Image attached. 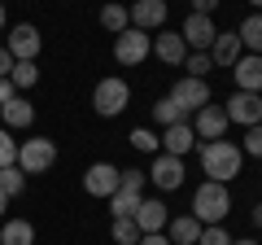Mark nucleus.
I'll return each instance as SVG.
<instances>
[{"instance_id":"7ed1b4c3","label":"nucleus","mask_w":262,"mask_h":245,"mask_svg":"<svg viewBox=\"0 0 262 245\" xmlns=\"http://www.w3.org/2000/svg\"><path fill=\"white\" fill-rule=\"evenodd\" d=\"M127 105H131V88H127V79L110 75V79H101V84H96V92H92V110L101 114V118H118Z\"/></svg>"},{"instance_id":"c756f323","label":"nucleus","mask_w":262,"mask_h":245,"mask_svg":"<svg viewBox=\"0 0 262 245\" xmlns=\"http://www.w3.org/2000/svg\"><path fill=\"white\" fill-rule=\"evenodd\" d=\"M162 145V136L158 132H149V127H136V132H131V149H140V153H153Z\"/></svg>"},{"instance_id":"c9c22d12","label":"nucleus","mask_w":262,"mask_h":245,"mask_svg":"<svg viewBox=\"0 0 262 245\" xmlns=\"http://www.w3.org/2000/svg\"><path fill=\"white\" fill-rule=\"evenodd\" d=\"M9 70H13V57H9V48H0V79H9Z\"/></svg>"},{"instance_id":"aec40b11","label":"nucleus","mask_w":262,"mask_h":245,"mask_svg":"<svg viewBox=\"0 0 262 245\" xmlns=\"http://www.w3.org/2000/svg\"><path fill=\"white\" fill-rule=\"evenodd\" d=\"M162 145H166V153L184 158V153L196 145V132H192V122H170V127H162Z\"/></svg>"},{"instance_id":"58836bf2","label":"nucleus","mask_w":262,"mask_h":245,"mask_svg":"<svg viewBox=\"0 0 262 245\" xmlns=\"http://www.w3.org/2000/svg\"><path fill=\"white\" fill-rule=\"evenodd\" d=\"M253 228H262V206H253Z\"/></svg>"},{"instance_id":"e433bc0d","label":"nucleus","mask_w":262,"mask_h":245,"mask_svg":"<svg viewBox=\"0 0 262 245\" xmlns=\"http://www.w3.org/2000/svg\"><path fill=\"white\" fill-rule=\"evenodd\" d=\"M136 245H170V241H166V232H149V236H140Z\"/></svg>"},{"instance_id":"cd10ccee","label":"nucleus","mask_w":262,"mask_h":245,"mask_svg":"<svg viewBox=\"0 0 262 245\" xmlns=\"http://www.w3.org/2000/svg\"><path fill=\"white\" fill-rule=\"evenodd\" d=\"M184 70H188V79H206L210 70H214V62H210V53H188Z\"/></svg>"},{"instance_id":"f03ea898","label":"nucleus","mask_w":262,"mask_h":245,"mask_svg":"<svg viewBox=\"0 0 262 245\" xmlns=\"http://www.w3.org/2000/svg\"><path fill=\"white\" fill-rule=\"evenodd\" d=\"M227 210H232V193H227V184H214V179H206V184L192 193V219H196L201 228L223 223Z\"/></svg>"},{"instance_id":"473e14b6","label":"nucleus","mask_w":262,"mask_h":245,"mask_svg":"<svg viewBox=\"0 0 262 245\" xmlns=\"http://www.w3.org/2000/svg\"><path fill=\"white\" fill-rule=\"evenodd\" d=\"M241 153L262 158V122H258V127H245V145H241Z\"/></svg>"},{"instance_id":"a878e982","label":"nucleus","mask_w":262,"mask_h":245,"mask_svg":"<svg viewBox=\"0 0 262 245\" xmlns=\"http://www.w3.org/2000/svg\"><path fill=\"white\" fill-rule=\"evenodd\" d=\"M35 79H39L35 62H13V70H9V84L13 88H35Z\"/></svg>"},{"instance_id":"f8f14e48","label":"nucleus","mask_w":262,"mask_h":245,"mask_svg":"<svg viewBox=\"0 0 262 245\" xmlns=\"http://www.w3.org/2000/svg\"><path fill=\"white\" fill-rule=\"evenodd\" d=\"M192 132H196V140H223V132H227V110H223V105H201V110H196Z\"/></svg>"},{"instance_id":"ddd939ff","label":"nucleus","mask_w":262,"mask_h":245,"mask_svg":"<svg viewBox=\"0 0 262 245\" xmlns=\"http://www.w3.org/2000/svg\"><path fill=\"white\" fill-rule=\"evenodd\" d=\"M179 35H184V44H188V48H196V53H210V44H214L219 27L206 18V13H192V18L184 22V31H179Z\"/></svg>"},{"instance_id":"ea45409f","label":"nucleus","mask_w":262,"mask_h":245,"mask_svg":"<svg viewBox=\"0 0 262 245\" xmlns=\"http://www.w3.org/2000/svg\"><path fill=\"white\" fill-rule=\"evenodd\" d=\"M0 31H5V5H0Z\"/></svg>"},{"instance_id":"6e6552de","label":"nucleus","mask_w":262,"mask_h":245,"mask_svg":"<svg viewBox=\"0 0 262 245\" xmlns=\"http://www.w3.org/2000/svg\"><path fill=\"white\" fill-rule=\"evenodd\" d=\"M118 179H122V171H114L110 162H92V167L83 171V193L88 197H114Z\"/></svg>"},{"instance_id":"9b49d317","label":"nucleus","mask_w":262,"mask_h":245,"mask_svg":"<svg viewBox=\"0 0 262 245\" xmlns=\"http://www.w3.org/2000/svg\"><path fill=\"white\" fill-rule=\"evenodd\" d=\"M149 179L158 184L162 193L179 189V184H184V158H175V153H162V158H153V167H149Z\"/></svg>"},{"instance_id":"72a5a7b5","label":"nucleus","mask_w":262,"mask_h":245,"mask_svg":"<svg viewBox=\"0 0 262 245\" xmlns=\"http://www.w3.org/2000/svg\"><path fill=\"white\" fill-rule=\"evenodd\" d=\"M13 96H18V88H13V84H9V79H0V105H9V101H13Z\"/></svg>"},{"instance_id":"6ab92c4d","label":"nucleus","mask_w":262,"mask_h":245,"mask_svg":"<svg viewBox=\"0 0 262 245\" xmlns=\"http://www.w3.org/2000/svg\"><path fill=\"white\" fill-rule=\"evenodd\" d=\"M153 53L166 62V66H184V57H188V44L179 31H162L158 39H153Z\"/></svg>"},{"instance_id":"2eb2a0df","label":"nucleus","mask_w":262,"mask_h":245,"mask_svg":"<svg viewBox=\"0 0 262 245\" xmlns=\"http://www.w3.org/2000/svg\"><path fill=\"white\" fill-rule=\"evenodd\" d=\"M127 13H131V27L136 31H158L166 22V0H136Z\"/></svg>"},{"instance_id":"412c9836","label":"nucleus","mask_w":262,"mask_h":245,"mask_svg":"<svg viewBox=\"0 0 262 245\" xmlns=\"http://www.w3.org/2000/svg\"><path fill=\"white\" fill-rule=\"evenodd\" d=\"M166 241H170V245H196V241H201V223H196L192 215L166 219Z\"/></svg>"},{"instance_id":"39448f33","label":"nucleus","mask_w":262,"mask_h":245,"mask_svg":"<svg viewBox=\"0 0 262 245\" xmlns=\"http://www.w3.org/2000/svg\"><path fill=\"white\" fill-rule=\"evenodd\" d=\"M53 162H57V145L48 140V136H35V140L18 145V167L27 171V175H44Z\"/></svg>"},{"instance_id":"1a4fd4ad","label":"nucleus","mask_w":262,"mask_h":245,"mask_svg":"<svg viewBox=\"0 0 262 245\" xmlns=\"http://www.w3.org/2000/svg\"><path fill=\"white\" fill-rule=\"evenodd\" d=\"M39 44H44L39 31L31 27V22H18V27L9 31V44H5V48H9L13 62H35V57H39Z\"/></svg>"},{"instance_id":"f704fd0d","label":"nucleus","mask_w":262,"mask_h":245,"mask_svg":"<svg viewBox=\"0 0 262 245\" xmlns=\"http://www.w3.org/2000/svg\"><path fill=\"white\" fill-rule=\"evenodd\" d=\"M214 9H219V0H192V13H206V18H210Z\"/></svg>"},{"instance_id":"c85d7f7f","label":"nucleus","mask_w":262,"mask_h":245,"mask_svg":"<svg viewBox=\"0 0 262 245\" xmlns=\"http://www.w3.org/2000/svg\"><path fill=\"white\" fill-rule=\"evenodd\" d=\"M114 241H118V245H136V241H140L136 219H114Z\"/></svg>"},{"instance_id":"7c9ffc66","label":"nucleus","mask_w":262,"mask_h":245,"mask_svg":"<svg viewBox=\"0 0 262 245\" xmlns=\"http://www.w3.org/2000/svg\"><path fill=\"white\" fill-rule=\"evenodd\" d=\"M0 167H18V140H9V127H0Z\"/></svg>"},{"instance_id":"423d86ee","label":"nucleus","mask_w":262,"mask_h":245,"mask_svg":"<svg viewBox=\"0 0 262 245\" xmlns=\"http://www.w3.org/2000/svg\"><path fill=\"white\" fill-rule=\"evenodd\" d=\"M114 57H118V66H140L149 57V31L127 27L122 35H114Z\"/></svg>"},{"instance_id":"0eeeda50","label":"nucleus","mask_w":262,"mask_h":245,"mask_svg":"<svg viewBox=\"0 0 262 245\" xmlns=\"http://www.w3.org/2000/svg\"><path fill=\"white\" fill-rule=\"evenodd\" d=\"M227 122H241V127H258L262 122V92H236L232 101L223 105Z\"/></svg>"},{"instance_id":"4be33fe9","label":"nucleus","mask_w":262,"mask_h":245,"mask_svg":"<svg viewBox=\"0 0 262 245\" xmlns=\"http://www.w3.org/2000/svg\"><path fill=\"white\" fill-rule=\"evenodd\" d=\"M0 245H35V228L27 219H9L0 223Z\"/></svg>"},{"instance_id":"393cba45","label":"nucleus","mask_w":262,"mask_h":245,"mask_svg":"<svg viewBox=\"0 0 262 245\" xmlns=\"http://www.w3.org/2000/svg\"><path fill=\"white\" fill-rule=\"evenodd\" d=\"M0 189L9 193V197H18V193L27 189V171L22 167H0Z\"/></svg>"},{"instance_id":"79ce46f5","label":"nucleus","mask_w":262,"mask_h":245,"mask_svg":"<svg viewBox=\"0 0 262 245\" xmlns=\"http://www.w3.org/2000/svg\"><path fill=\"white\" fill-rule=\"evenodd\" d=\"M249 5H253V9H262V0H249Z\"/></svg>"},{"instance_id":"4468645a","label":"nucleus","mask_w":262,"mask_h":245,"mask_svg":"<svg viewBox=\"0 0 262 245\" xmlns=\"http://www.w3.org/2000/svg\"><path fill=\"white\" fill-rule=\"evenodd\" d=\"M236 75V92H262V57L258 53H241V62L232 66Z\"/></svg>"},{"instance_id":"2f4dec72","label":"nucleus","mask_w":262,"mask_h":245,"mask_svg":"<svg viewBox=\"0 0 262 245\" xmlns=\"http://www.w3.org/2000/svg\"><path fill=\"white\" fill-rule=\"evenodd\" d=\"M196 245H232V236H227L223 223H210V228H201V241Z\"/></svg>"},{"instance_id":"a211bd4d","label":"nucleus","mask_w":262,"mask_h":245,"mask_svg":"<svg viewBox=\"0 0 262 245\" xmlns=\"http://www.w3.org/2000/svg\"><path fill=\"white\" fill-rule=\"evenodd\" d=\"M0 122H5L9 132H22V127L35 122V105H31L27 96H13L9 105H0Z\"/></svg>"},{"instance_id":"4c0bfd02","label":"nucleus","mask_w":262,"mask_h":245,"mask_svg":"<svg viewBox=\"0 0 262 245\" xmlns=\"http://www.w3.org/2000/svg\"><path fill=\"white\" fill-rule=\"evenodd\" d=\"M5 210H9V193L0 189V215H5Z\"/></svg>"},{"instance_id":"9d476101","label":"nucleus","mask_w":262,"mask_h":245,"mask_svg":"<svg viewBox=\"0 0 262 245\" xmlns=\"http://www.w3.org/2000/svg\"><path fill=\"white\" fill-rule=\"evenodd\" d=\"M170 101L179 105V110H201V105H210V88H206V79H175V88H170Z\"/></svg>"},{"instance_id":"5701e85b","label":"nucleus","mask_w":262,"mask_h":245,"mask_svg":"<svg viewBox=\"0 0 262 245\" xmlns=\"http://www.w3.org/2000/svg\"><path fill=\"white\" fill-rule=\"evenodd\" d=\"M236 35H241L245 53H258V57H262V13H249V18L236 27Z\"/></svg>"},{"instance_id":"dca6fc26","label":"nucleus","mask_w":262,"mask_h":245,"mask_svg":"<svg viewBox=\"0 0 262 245\" xmlns=\"http://www.w3.org/2000/svg\"><path fill=\"white\" fill-rule=\"evenodd\" d=\"M241 53H245V44H241L236 31H219L214 44H210V62H214V66H236Z\"/></svg>"},{"instance_id":"f257e3e1","label":"nucleus","mask_w":262,"mask_h":245,"mask_svg":"<svg viewBox=\"0 0 262 245\" xmlns=\"http://www.w3.org/2000/svg\"><path fill=\"white\" fill-rule=\"evenodd\" d=\"M241 162H245L241 145H232V140H201V171H206L214 184H232V179L241 175Z\"/></svg>"},{"instance_id":"a19ab883","label":"nucleus","mask_w":262,"mask_h":245,"mask_svg":"<svg viewBox=\"0 0 262 245\" xmlns=\"http://www.w3.org/2000/svg\"><path fill=\"white\" fill-rule=\"evenodd\" d=\"M232 245H258V241H232Z\"/></svg>"},{"instance_id":"b1692460","label":"nucleus","mask_w":262,"mask_h":245,"mask_svg":"<svg viewBox=\"0 0 262 245\" xmlns=\"http://www.w3.org/2000/svg\"><path fill=\"white\" fill-rule=\"evenodd\" d=\"M101 27L114 31V35H122V31L131 27V13L122 9V5H105V9H101Z\"/></svg>"},{"instance_id":"bb28decb","label":"nucleus","mask_w":262,"mask_h":245,"mask_svg":"<svg viewBox=\"0 0 262 245\" xmlns=\"http://www.w3.org/2000/svg\"><path fill=\"white\" fill-rule=\"evenodd\" d=\"M153 122H162V127H170V122H184V110H179L170 96H162V101L153 105Z\"/></svg>"},{"instance_id":"20e7f679","label":"nucleus","mask_w":262,"mask_h":245,"mask_svg":"<svg viewBox=\"0 0 262 245\" xmlns=\"http://www.w3.org/2000/svg\"><path fill=\"white\" fill-rule=\"evenodd\" d=\"M144 171H122V179H118V189H114V197H110V210H114V219H131L136 215V206L144 201Z\"/></svg>"},{"instance_id":"f3484780","label":"nucleus","mask_w":262,"mask_h":245,"mask_svg":"<svg viewBox=\"0 0 262 245\" xmlns=\"http://www.w3.org/2000/svg\"><path fill=\"white\" fill-rule=\"evenodd\" d=\"M131 219H136L140 236H149V232H166V219H170V215H166V206H162V201L153 197V201H140Z\"/></svg>"}]
</instances>
